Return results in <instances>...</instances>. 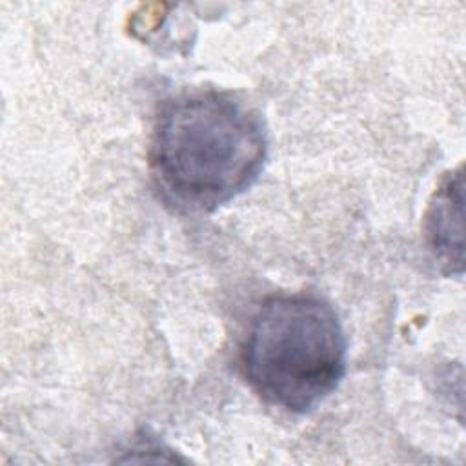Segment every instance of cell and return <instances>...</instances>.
<instances>
[{
  "mask_svg": "<svg viewBox=\"0 0 466 466\" xmlns=\"http://www.w3.org/2000/svg\"><path fill=\"white\" fill-rule=\"evenodd\" d=\"M238 362L264 402L308 413L340 384L346 337L335 309L320 297L273 295L251 317Z\"/></svg>",
  "mask_w": 466,
  "mask_h": 466,
  "instance_id": "2",
  "label": "cell"
},
{
  "mask_svg": "<svg viewBox=\"0 0 466 466\" xmlns=\"http://www.w3.org/2000/svg\"><path fill=\"white\" fill-rule=\"evenodd\" d=\"M462 167L450 173L433 193L424 213V238L441 269L462 273Z\"/></svg>",
  "mask_w": 466,
  "mask_h": 466,
  "instance_id": "3",
  "label": "cell"
},
{
  "mask_svg": "<svg viewBox=\"0 0 466 466\" xmlns=\"http://www.w3.org/2000/svg\"><path fill=\"white\" fill-rule=\"evenodd\" d=\"M268 158L260 115L228 91L177 93L157 109L147 164L162 200L180 213H211L244 193Z\"/></svg>",
  "mask_w": 466,
  "mask_h": 466,
  "instance_id": "1",
  "label": "cell"
}]
</instances>
